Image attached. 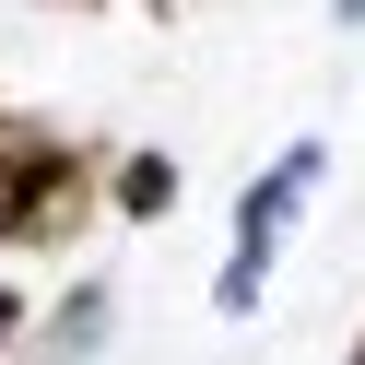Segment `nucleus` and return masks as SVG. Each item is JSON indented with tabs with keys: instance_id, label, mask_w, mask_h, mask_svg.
<instances>
[{
	"instance_id": "obj_2",
	"label": "nucleus",
	"mask_w": 365,
	"mask_h": 365,
	"mask_svg": "<svg viewBox=\"0 0 365 365\" xmlns=\"http://www.w3.org/2000/svg\"><path fill=\"white\" fill-rule=\"evenodd\" d=\"M71 212H83V165H71L59 142H24L12 165H0V236H12V247L71 236Z\"/></svg>"
},
{
	"instance_id": "obj_6",
	"label": "nucleus",
	"mask_w": 365,
	"mask_h": 365,
	"mask_svg": "<svg viewBox=\"0 0 365 365\" xmlns=\"http://www.w3.org/2000/svg\"><path fill=\"white\" fill-rule=\"evenodd\" d=\"M354 365H365V354H354Z\"/></svg>"
},
{
	"instance_id": "obj_1",
	"label": "nucleus",
	"mask_w": 365,
	"mask_h": 365,
	"mask_svg": "<svg viewBox=\"0 0 365 365\" xmlns=\"http://www.w3.org/2000/svg\"><path fill=\"white\" fill-rule=\"evenodd\" d=\"M318 165H330L318 142H283V153H271V177L247 189V212H236V259H224V307H259V283H271V247H283V224L307 212Z\"/></svg>"
},
{
	"instance_id": "obj_3",
	"label": "nucleus",
	"mask_w": 365,
	"mask_h": 365,
	"mask_svg": "<svg viewBox=\"0 0 365 365\" xmlns=\"http://www.w3.org/2000/svg\"><path fill=\"white\" fill-rule=\"evenodd\" d=\"M165 200H177L165 153H130V177H118V212H165Z\"/></svg>"
},
{
	"instance_id": "obj_5",
	"label": "nucleus",
	"mask_w": 365,
	"mask_h": 365,
	"mask_svg": "<svg viewBox=\"0 0 365 365\" xmlns=\"http://www.w3.org/2000/svg\"><path fill=\"white\" fill-rule=\"evenodd\" d=\"M341 12H365V0H341Z\"/></svg>"
},
{
	"instance_id": "obj_4",
	"label": "nucleus",
	"mask_w": 365,
	"mask_h": 365,
	"mask_svg": "<svg viewBox=\"0 0 365 365\" xmlns=\"http://www.w3.org/2000/svg\"><path fill=\"white\" fill-rule=\"evenodd\" d=\"M12 330H24V307H12V294H0V354H12Z\"/></svg>"
}]
</instances>
